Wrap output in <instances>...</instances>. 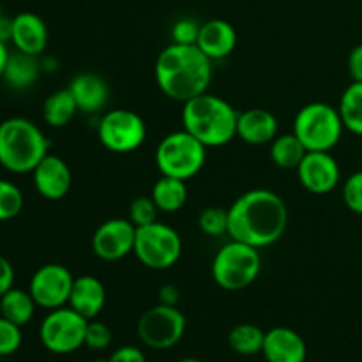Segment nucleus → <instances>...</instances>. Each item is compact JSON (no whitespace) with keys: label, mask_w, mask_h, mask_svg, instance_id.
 <instances>
[{"label":"nucleus","mask_w":362,"mask_h":362,"mask_svg":"<svg viewBox=\"0 0 362 362\" xmlns=\"http://www.w3.org/2000/svg\"><path fill=\"white\" fill-rule=\"evenodd\" d=\"M34 187L45 200L59 202L69 194L73 173L67 163L55 154H46L32 172Z\"/></svg>","instance_id":"obj_15"},{"label":"nucleus","mask_w":362,"mask_h":362,"mask_svg":"<svg viewBox=\"0 0 362 362\" xmlns=\"http://www.w3.org/2000/svg\"><path fill=\"white\" fill-rule=\"evenodd\" d=\"M113 341V332L105 322L88 320L85 332V346L90 350H106Z\"/></svg>","instance_id":"obj_33"},{"label":"nucleus","mask_w":362,"mask_h":362,"mask_svg":"<svg viewBox=\"0 0 362 362\" xmlns=\"http://www.w3.org/2000/svg\"><path fill=\"white\" fill-rule=\"evenodd\" d=\"M339 117L346 131L362 136V81H352L341 94Z\"/></svg>","instance_id":"obj_27"},{"label":"nucleus","mask_w":362,"mask_h":362,"mask_svg":"<svg viewBox=\"0 0 362 362\" xmlns=\"http://www.w3.org/2000/svg\"><path fill=\"white\" fill-rule=\"evenodd\" d=\"M159 209L156 207L154 200L151 197H138L131 202L129 205V221L133 223L136 228L140 226H147L151 223L158 221Z\"/></svg>","instance_id":"obj_31"},{"label":"nucleus","mask_w":362,"mask_h":362,"mask_svg":"<svg viewBox=\"0 0 362 362\" xmlns=\"http://www.w3.org/2000/svg\"><path fill=\"white\" fill-rule=\"evenodd\" d=\"M200 34V23L191 18H182L172 28V39L177 45H197Z\"/></svg>","instance_id":"obj_35"},{"label":"nucleus","mask_w":362,"mask_h":362,"mask_svg":"<svg viewBox=\"0 0 362 362\" xmlns=\"http://www.w3.org/2000/svg\"><path fill=\"white\" fill-rule=\"evenodd\" d=\"M78 112L80 110L69 88H60L49 94L42 105V119L49 127H55V129L66 127Z\"/></svg>","instance_id":"obj_25"},{"label":"nucleus","mask_w":362,"mask_h":362,"mask_svg":"<svg viewBox=\"0 0 362 362\" xmlns=\"http://www.w3.org/2000/svg\"><path fill=\"white\" fill-rule=\"evenodd\" d=\"M2 18H4V14H2V9H0V20H2Z\"/></svg>","instance_id":"obj_44"},{"label":"nucleus","mask_w":362,"mask_h":362,"mask_svg":"<svg viewBox=\"0 0 362 362\" xmlns=\"http://www.w3.org/2000/svg\"><path fill=\"white\" fill-rule=\"evenodd\" d=\"M279 134L278 119L265 108H247L239 112L237 138L250 145H267Z\"/></svg>","instance_id":"obj_18"},{"label":"nucleus","mask_w":362,"mask_h":362,"mask_svg":"<svg viewBox=\"0 0 362 362\" xmlns=\"http://www.w3.org/2000/svg\"><path fill=\"white\" fill-rule=\"evenodd\" d=\"M211 271L219 288L239 292L257 281L262 271L260 251L250 244L230 239L218 250Z\"/></svg>","instance_id":"obj_5"},{"label":"nucleus","mask_w":362,"mask_h":362,"mask_svg":"<svg viewBox=\"0 0 362 362\" xmlns=\"http://www.w3.org/2000/svg\"><path fill=\"white\" fill-rule=\"evenodd\" d=\"M14 286V267L6 257L0 255V297Z\"/></svg>","instance_id":"obj_37"},{"label":"nucleus","mask_w":362,"mask_h":362,"mask_svg":"<svg viewBox=\"0 0 362 362\" xmlns=\"http://www.w3.org/2000/svg\"><path fill=\"white\" fill-rule=\"evenodd\" d=\"M197 46L211 60L226 59L237 46V32L226 20H209L200 25Z\"/></svg>","instance_id":"obj_20"},{"label":"nucleus","mask_w":362,"mask_h":362,"mask_svg":"<svg viewBox=\"0 0 362 362\" xmlns=\"http://www.w3.org/2000/svg\"><path fill=\"white\" fill-rule=\"evenodd\" d=\"M9 48H7V42H4L0 39V80H2V74H4V67H6L7 59H9Z\"/></svg>","instance_id":"obj_41"},{"label":"nucleus","mask_w":362,"mask_h":362,"mask_svg":"<svg viewBox=\"0 0 362 362\" xmlns=\"http://www.w3.org/2000/svg\"><path fill=\"white\" fill-rule=\"evenodd\" d=\"M288 226V209L271 189H251L228 207V237L250 246L269 247L278 243Z\"/></svg>","instance_id":"obj_1"},{"label":"nucleus","mask_w":362,"mask_h":362,"mask_svg":"<svg viewBox=\"0 0 362 362\" xmlns=\"http://www.w3.org/2000/svg\"><path fill=\"white\" fill-rule=\"evenodd\" d=\"M207 159V147L186 129L173 131L159 141L156 165L161 175L187 180L202 172Z\"/></svg>","instance_id":"obj_7"},{"label":"nucleus","mask_w":362,"mask_h":362,"mask_svg":"<svg viewBox=\"0 0 362 362\" xmlns=\"http://www.w3.org/2000/svg\"><path fill=\"white\" fill-rule=\"evenodd\" d=\"M105 304L106 288L101 279L92 274H83L74 278L67 306L73 308L76 313H80L87 320H94L103 311Z\"/></svg>","instance_id":"obj_19"},{"label":"nucleus","mask_w":362,"mask_h":362,"mask_svg":"<svg viewBox=\"0 0 362 362\" xmlns=\"http://www.w3.org/2000/svg\"><path fill=\"white\" fill-rule=\"evenodd\" d=\"M343 202L354 214L362 216V170L352 173L343 184Z\"/></svg>","instance_id":"obj_34"},{"label":"nucleus","mask_w":362,"mask_h":362,"mask_svg":"<svg viewBox=\"0 0 362 362\" xmlns=\"http://www.w3.org/2000/svg\"><path fill=\"white\" fill-rule=\"evenodd\" d=\"M180 299V293L177 286L165 285L159 290V304H166V306H177Z\"/></svg>","instance_id":"obj_39"},{"label":"nucleus","mask_w":362,"mask_h":362,"mask_svg":"<svg viewBox=\"0 0 362 362\" xmlns=\"http://www.w3.org/2000/svg\"><path fill=\"white\" fill-rule=\"evenodd\" d=\"M49 148L48 138L37 124L25 117H9L0 122V166L7 172L32 173Z\"/></svg>","instance_id":"obj_4"},{"label":"nucleus","mask_w":362,"mask_h":362,"mask_svg":"<svg viewBox=\"0 0 362 362\" xmlns=\"http://www.w3.org/2000/svg\"><path fill=\"white\" fill-rule=\"evenodd\" d=\"M23 334L20 325L13 324L11 320L0 315V357H9L20 350Z\"/></svg>","instance_id":"obj_32"},{"label":"nucleus","mask_w":362,"mask_h":362,"mask_svg":"<svg viewBox=\"0 0 362 362\" xmlns=\"http://www.w3.org/2000/svg\"><path fill=\"white\" fill-rule=\"evenodd\" d=\"M98 138L105 148L115 154H129L147 138L145 120L133 110L115 108L99 119Z\"/></svg>","instance_id":"obj_10"},{"label":"nucleus","mask_w":362,"mask_h":362,"mask_svg":"<svg viewBox=\"0 0 362 362\" xmlns=\"http://www.w3.org/2000/svg\"><path fill=\"white\" fill-rule=\"evenodd\" d=\"M48 27L39 14L25 11L13 18L11 42L18 52L41 57L48 46Z\"/></svg>","instance_id":"obj_16"},{"label":"nucleus","mask_w":362,"mask_h":362,"mask_svg":"<svg viewBox=\"0 0 362 362\" xmlns=\"http://www.w3.org/2000/svg\"><path fill=\"white\" fill-rule=\"evenodd\" d=\"M239 112L219 95L205 92L184 103L182 124L205 147H223L237 138Z\"/></svg>","instance_id":"obj_3"},{"label":"nucleus","mask_w":362,"mask_h":362,"mask_svg":"<svg viewBox=\"0 0 362 362\" xmlns=\"http://www.w3.org/2000/svg\"><path fill=\"white\" fill-rule=\"evenodd\" d=\"M265 332L258 325L239 324L230 331L228 345L239 356H255L262 354Z\"/></svg>","instance_id":"obj_28"},{"label":"nucleus","mask_w":362,"mask_h":362,"mask_svg":"<svg viewBox=\"0 0 362 362\" xmlns=\"http://www.w3.org/2000/svg\"><path fill=\"white\" fill-rule=\"evenodd\" d=\"M67 88L73 94L78 110L83 113L101 112L110 98V87L106 80L94 73L76 74Z\"/></svg>","instance_id":"obj_21"},{"label":"nucleus","mask_w":362,"mask_h":362,"mask_svg":"<svg viewBox=\"0 0 362 362\" xmlns=\"http://www.w3.org/2000/svg\"><path fill=\"white\" fill-rule=\"evenodd\" d=\"M74 276L62 264L41 265L32 274L28 283V292L35 300L37 308L52 311L57 308L67 306L73 288Z\"/></svg>","instance_id":"obj_12"},{"label":"nucleus","mask_w":362,"mask_h":362,"mask_svg":"<svg viewBox=\"0 0 362 362\" xmlns=\"http://www.w3.org/2000/svg\"><path fill=\"white\" fill-rule=\"evenodd\" d=\"M186 324V317L179 308L158 304L141 315L136 332L140 341L148 349L168 350L184 338Z\"/></svg>","instance_id":"obj_11"},{"label":"nucleus","mask_w":362,"mask_h":362,"mask_svg":"<svg viewBox=\"0 0 362 362\" xmlns=\"http://www.w3.org/2000/svg\"><path fill=\"white\" fill-rule=\"evenodd\" d=\"M151 198L161 212H166V214L179 212L187 202L186 180L161 175L152 186Z\"/></svg>","instance_id":"obj_23"},{"label":"nucleus","mask_w":362,"mask_h":362,"mask_svg":"<svg viewBox=\"0 0 362 362\" xmlns=\"http://www.w3.org/2000/svg\"><path fill=\"white\" fill-rule=\"evenodd\" d=\"M11 34H13V18L4 16L0 20V39L4 42H11Z\"/></svg>","instance_id":"obj_40"},{"label":"nucleus","mask_w":362,"mask_h":362,"mask_svg":"<svg viewBox=\"0 0 362 362\" xmlns=\"http://www.w3.org/2000/svg\"><path fill=\"white\" fill-rule=\"evenodd\" d=\"M134 257L152 271H166L179 262L182 255V239L175 228L154 221L136 228Z\"/></svg>","instance_id":"obj_8"},{"label":"nucleus","mask_w":362,"mask_h":362,"mask_svg":"<svg viewBox=\"0 0 362 362\" xmlns=\"http://www.w3.org/2000/svg\"><path fill=\"white\" fill-rule=\"evenodd\" d=\"M108 361L110 362H147V359H145V354L141 352L138 346H133V345H126L117 349Z\"/></svg>","instance_id":"obj_36"},{"label":"nucleus","mask_w":362,"mask_h":362,"mask_svg":"<svg viewBox=\"0 0 362 362\" xmlns=\"http://www.w3.org/2000/svg\"><path fill=\"white\" fill-rule=\"evenodd\" d=\"M262 356L267 362H306L308 346L293 329L272 327L265 332Z\"/></svg>","instance_id":"obj_17"},{"label":"nucleus","mask_w":362,"mask_h":362,"mask_svg":"<svg viewBox=\"0 0 362 362\" xmlns=\"http://www.w3.org/2000/svg\"><path fill=\"white\" fill-rule=\"evenodd\" d=\"M345 131L338 108L327 103H310L297 112L293 134L303 141L308 152H331Z\"/></svg>","instance_id":"obj_6"},{"label":"nucleus","mask_w":362,"mask_h":362,"mask_svg":"<svg viewBox=\"0 0 362 362\" xmlns=\"http://www.w3.org/2000/svg\"><path fill=\"white\" fill-rule=\"evenodd\" d=\"M136 226L124 218L106 219L92 235V253L103 262H119L133 253Z\"/></svg>","instance_id":"obj_13"},{"label":"nucleus","mask_w":362,"mask_h":362,"mask_svg":"<svg viewBox=\"0 0 362 362\" xmlns=\"http://www.w3.org/2000/svg\"><path fill=\"white\" fill-rule=\"evenodd\" d=\"M25 198L20 187L14 182L0 179V221L14 219L23 211Z\"/></svg>","instance_id":"obj_29"},{"label":"nucleus","mask_w":362,"mask_h":362,"mask_svg":"<svg viewBox=\"0 0 362 362\" xmlns=\"http://www.w3.org/2000/svg\"><path fill=\"white\" fill-rule=\"evenodd\" d=\"M198 226L209 237L228 235V209L205 207L198 216Z\"/></svg>","instance_id":"obj_30"},{"label":"nucleus","mask_w":362,"mask_h":362,"mask_svg":"<svg viewBox=\"0 0 362 362\" xmlns=\"http://www.w3.org/2000/svg\"><path fill=\"white\" fill-rule=\"evenodd\" d=\"M349 73L354 81H362V45H357L349 55Z\"/></svg>","instance_id":"obj_38"},{"label":"nucleus","mask_w":362,"mask_h":362,"mask_svg":"<svg viewBox=\"0 0 362 362\" xmlns=\"http://www.w3.org/2000/svg\"><path fill=\"white\" fill-rule=\"evenodd\" d=\"M306 154V147L293 133L278 134L271 141V159L281 170H297Z\"/></svg>","instance_id":"obj_26"},{"label":"nucleus","mask_w":362,"mask_h":362,"mask_svg":"<svg viewBox=\"0 0 362 362\" xmlns=\"http://www.w3.org/2000/svg\"><path fill=\"white\" fill-rule=\"evenodd\" d=\"M42 73V64L39 57L21 53L18 49L9 53L6 67H4L2 80L13 90H27L37 81Z\"/></svg>","instance_id":"obj_22"},{"label":"nucleus","mask_w":362,"mask_h":362,"mask_svg":"<svg viewBox=\"0 0 362 362\" xmlns=\"http://www.w3.org/2000/svg\"><path fill=\"white\" fill-rule=\"evenodd\" d=\"M35 308L37 304L32 299L28 290L13 286L0 297V315L20 327L27 325L34 318Z\"/></svg>","instance_id":"obj_24"},{"label":"nucleus","mask_w":362,"mask_h":362,"mask_svg":"<svg viewBox=\"0 0 362 362\" xmlns=\"http://www.w3.org/2000/svg\"><path fill=\"white\" fill-rule=\"evenodd\" d=\"M88 320L69 306L48 311L39 327V339L48 352L66 356L85 345Z\"/></svg>","instance_id":"obj_9"},{"label":"nucleus","mask_w":362,"mask_h":362,"mask_svg":"<svg viewBox=\"0 0 362 362\" xmlns=\"http://www.w3.org/2000/svg\"><path fill=\"white\" fill-rule=\"evenodd\" d=\"M92 362H110L108 359H95V361H92Z\"/></svg>","instance_id":"obj_43"},{"label":"nucleus","mask_w":362,"mask_h":362,"mask_svg":"<svg viewBox=\"0 0 362 362\" xmlns=\"http://www.w3.org/2000/svg\"><path fill=\"white\" fill-rule=\"evenodd\" d=\"M297 177L310 193L327 194L338 187L341 172L331 152H308L297 166Z\"/></svg>","instance_id":"obj_14"},{"label":"nucleus","mask_w":362,"mask_h":362,"mask_svg":"<svg viewBox=\"0 0 362 362\" xmlns=\"http://www.w3.org/2000/svg\"><path fill=\"white\" fill-rule=\"evenodd\" d=\"M179 362H204V361L197 359V357H184V359H180Z\"/></svg>","instance_id":"obj_42"},{"label":"nucleus","mask_w":362,"mask_h":362,"mask_svg":"<svg viewBox=\"0 0 362 362\" xmlns=\"http://www.w3.org/2000/svg\"><path fill=\"white\" fill-rule=\"evenodd\" d=\"M154 76L158 87L168 99L187 103L209 92L212 80V60L197 45L172 42L156 59Z\"/></svg>","instance_id":"obj_2"}]
</instances>
